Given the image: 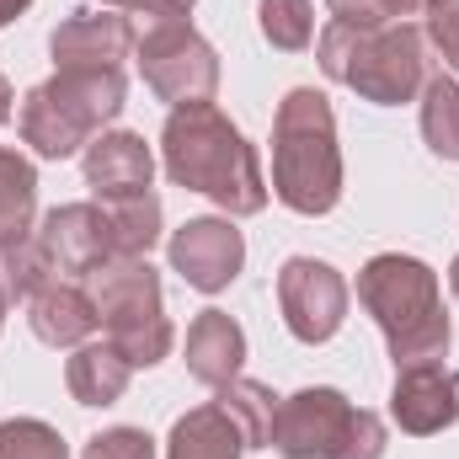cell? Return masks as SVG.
Segmentation results:
<instances>
[{
	"mask_svg": "<svg viewBox=\"0 0 459 459\" xmlns=\"http://www.w3.org/2000/svg\"><path fill=\"white\" fill-rule=\"evenodd\" d=\"M11 102H16V97H11V81H5V75H0V123H11V113H16V108H11Z\"/></svg>",
	"mask_w": 459,
	"mask_h": 459,
	"instance_id": "32",
	"label": "cell"
},
{
	"mask_svg": "<svg viewBox=\"0 0 459 459\" xmlns=\"http://www.w3.org/2000/svg\"><path fill=\"white\" fill-rule=\"evenodd\" d=\"M38 246L48 256V267L59 278L86 283L102 262H113V225L102 214V204H59L54 214H43L38 225Z\"/></svg>",
	"mask_w": 459,
	"mask_h": 459,
	"instance_id": "10",
	"label": "cell"
},
{
	"mask_svg": "<svg viewBox=\"0 0 459 459\" xmlns=\"http://www.w3.org/2000/svg\"><path fill=\"white\" fill-rule=\"evenodd\" d=\"M160 166L177 187L204 193L225 209L230 220H251L267 209V177L256 160V144L230 123L214 102L171 108L160 128Z\"/></svg>",
	"mask_w": 459,
	"mask_h": 459,
	"instance_id": "1",
	"label": "cell"
},
{
	"mask_svg": "<svg viewBox=\"0 0 459 459\" xmlns=\"http://www.w3.org/2000/svg\"><path fill=\"white\" fill-rule=\"evenodd\" d=\"M5 305H11V299H5V294H0V326H5Z\"/></svg>",
	"mask_w": 459,
	"mask_h": 459,
	"instance_id": "34",
	"label": "cell"
},
{
	"mask_svg": "<svg viewBox=\"0 0 459 459\" xmlns=\"http://www.w3.org/2000/svg\"><path fill=\"white\" fill-rule=\"evenodd\" d=\"M27 5H32V0H0V27H11V22L27 11Z\"/></svg>",
	"mask_w": 459,
	"mask_h": 459,
	"instance_id": "31",
	"label": "cell"
},
{
	"mask_svg": "<svg viewBox=\"0 0 459 459\" xmlns=\"http://www.w3.org/2000/svg\"><path fill=\"white\" fill-rule=\"evenodd\" d=\"M358 305L385 332V347H390L395 368L449 352L455 332H449V316H444L438 273L422 256H401V251L368 256L363 273H358Z\"/></svg>",
	"mask_w": 459,
	"mask_h": 459,
	"instance_id": "3",
	"label": "cell"
},
{
	"mask_svg": "<svg viewBox=\"0 0 459 459\" xmlns=\"http://www.w3.org/2000/svg\"><path fill=\"white\" fill-rule=\"evenodd\" d=\"M262 38L283 54H305L316 43V5L310 0H256Z\"/></svg>",
	"mask_w": 459,
	"mask_h": 459,
	"instance_id": "24",
	"label": "cell"
},
{
	"mask_svg": "<svg viewBox=\"0 0 459 459\" xmlns=\"http://www.w3.org/2000/svg\"><path fill=\"white\" fill-rule=\"evenodd\" d=\"M0 459H70V444L38 417H11L0 422Z\"/></svg>",
	"mask_w": 459,
	"mask_h": 459,
	"instance_id": "25",
	"label": "cell"
},
{
	"mask_svg": "<svg viewBox=\"0 0 459 459\" xmlns=\"http://www.w3.org/2000/svg\"><path fill=\"white\" fill-rule=\"evenodd\" d=\"M422 38L444 54V65H455L459 70V0H428V11H422Z\"/></svg>",
	"mask_w": 459,
	"mask_h": 459,
	"instance_id": "27",
	"label": "cell"
},
{
	"mask_svg": "<svg viewBox=\"0 0 459 459\" xmlns=\"http://www.w3.org/2000/svg\"><path fill=\"white\" fill-rule=\"evenodd\" d=\"M134 59H139L144 86L166 108L214 102L220 91V54L193 22H150L144 38L134 43Z\"/></svg>",
	"mask_w": 459,
	"mask_h": 459,
	"instance_id": "8",
	"label": "cell"
},
{
	"mask_svg": "<svg viewBox=\"0 0 459 459\" xmlns=\"http://www.w3.org/2000/svg\"><path fill=\"white\" fill-rule=\"evenodd\" d=\"M220 406L230 411V422L240 428L246 449H273V428H278V395L262 379H230L220 390Z\"/></svg>",
	"mask_w": 459,
	"mask_h": 459,
	"instance_id": "21",
	"label": "cell"
},
{
	"mask_svg": "<svg viewBox=\"0 0 459 459\" xmlns=\"http://www.w3.org/2000/svg\"><path fill=\"white\" fill-rule=\"evenodd\" d=\"M273 198L305 220H321L342 204L337 117L316 86H294L273 113Z\"/></svg>",
	"mask_w": 459,
	"mask_h": 459,
	"instance_id": "2",
	"label": "cell"
},
{
	"mask_svg": "<svg viewBox=\"0 0 459 459\" xmlns=\"http://www.w3.org/2000/svg\"><path fill=\"white\" fill-rule=\"evenodd\" d=\"M166 251H171V273H182L187 289H198V294H225L246 267V235L214 214L187 220Z\"/></svg>",
	"mask_w": 459,
	"mask_h": 459,
	"instance_id": "11",
	"label": "cell"
},
{
	"mask_svg": "<svg viewBox=\"0 0 459 459\" xmlns=\"http://www.w3.org/2000/svg\"><path fill=\"white\" fill-rule=\"evenodd\" d=\"M128 379H134V368H128V358L113 342H81L75 358L65 363V385H70V395L81 406H113V401H123Z\"/></svg>",
	"mask_w": 459,
	"mask_h": 459,
	"instance_id": "18",
	"label": "cell"
},
{
	"mask_svg": "<svg viewBox=\"0 0 459 459\" xmlns=\"http://www.w3.org/2000/svg\"><path fill=\"white\" fill-rule=\"evenodd\" d=\"M91 299H97V321L108 332V342L128 358V368H155L171 358V321L160 305V273L150 267V256H113L86 278Z\"/></svg>",
	"mask_w": 459,
	"mask_h": 459,
	"instance_id": "6",
	"label": "cell"
},
{
	"mask_svg": "<svg viewBox=\"0 0 459 459\" xmlns=\"http://www.w3.org/2000/svg\"><path fill=\"white\" fill-rule=\"evenodd\" d=\"M240 363H246V332L225 310H204L187 326V374L209 390H225L230 379H240Z\"/></svg>",
	"mask_w": 459,
	"mask_h": 459,
	"instance_id": "16",
	"label": "cell"
},
{
	"mask_svg": "<svg viewBox=\"0 0 459 459\" xmlns=\"http://www.w3.org/2000/svg\"><path fill=\"white\" fill-rule=\"evenodd\" d=\"M390 417H395V428L411 433V438H433V433L455 428L459 374L444 368V358L401 363V368H395V385H390Z\"/></svg>",
	"mask_w": 459,
	"mask_h": 459,
	"instance_id": "12",
	"label": "cell"
},
{
	"mask_svg": "<svg viewBox=\"0 0 459 459\" xmlns=\"http://www.w3.org/2000/svg\"><path fill=\"white\" fill-rule=\"evenodd\" d=\"M240 455H246V438H240V428L230 422V411L220 401L193 406L187 417H177V428L166 438V459H240Z\"/></svg>",
	"mask_w": 459,
	"mask_h": 459,
	"instance_id": "17",
	"label": "cell"
},
{
	"mask_svg": "<svg viewBox=\"0 0 459 459\" xmlns=\"http://www.w3.org/2000/svg\"><path fill=\"white\" fill-rule=\"evenodd\" d=\"M123 70H54V81L22 97V144L43 160H70L123 113Z\"/></svg>",
	"mask_w": 459,
	"mask_h": 459,
	"instance_id": "5",
	"label": "cell"
},
{
	"mask_svg": "<svg viewBox=\"0 0 459 459\" xmlns=\"http://www.w3.org/2000/svg\"><path fill=\"white\" fill-rule=\"evenodd\" d=\"M278 310L294 342H332L347 321V278L321 256H289L278 267Z\"/></svg>",
	"mask_w": 459,
	"mask_h": 459,
	"instance_id": "9",
	"label": "cell"
},
{
	"mask_svg": "<svg viewBox=\"0 0 459 459\" xmlns=\"http://www.w3.org/2000/svg\"><path fill=\"white\" fill-rule=\"evenodd\" d=\"M449 289H455V299H459V256L449 262Z\"/></svg>",
	"mask_w": 459,
	"mask_h": 459,
	"instance_id": "33",
	"label": "cell"
},
{
	"mask_svg": "<svg viewBox=\"0 0 459 459\" xmlns=\"http://www.w3.org/2000/svg\"><path fill=\"white\" fill-rule=\"evenodd\" d=\"M316 59L332 81L352 86L374 108L417 102L428 86V38L411 22H385V27L326 22L316 38Z\"/></svg>",
	"mask_w": 459,
	"mask_h": 459,
	"instance_id": "4",
	"label": "cell"
},
{
	"mask_svg": "<svg viewBox=\"0 0 459 459\" xmlns=\"http://www.w3.org/2000/svg\"><path fill=\"white\" fill-rule=\"evenodd\" d=\"M38 220V171L27 155L0 144V246L27 240Z\"/></svg>",
	"mask_w": 459,
	"mask_h": 459,
	"instance_id": "19",
	"label": "cell"
},
{
	"mask_svg": "<svg viewBox=\"0 0 459 459\" xmlns=\"http://www.w3.org/2000/svg\"><path fill=\"white\" fill-rule=\"evenodd\" d=\"M48 278H59V273L48 267V256H43V246H38V230H32L27 240L0 246V294H5L11 305H27Z\"/></svg>",
	"mask_w": 459,
	"mask_h": 459,
	"instance_id": "23",
	"label": "cell"
},
{
	"mask_svg": "<svg viewBox=\"0 0 459 459\" xmlns=\"http://www.w3.org/2000/svg\"><path fill=\"white\" fill-rule=\"evenodd\" d=\"M422 139L438 160H459V75H428V86H422Z\"/></svg>",
	"mask_w": 459,
	"mask_h": 459,
	"instance_id": "22",
	"label": "cell"
},
{
	"mask_svg": "<svg viewBox=\"0 0 459 459\" xmlns=\"http://www.w3.org/2000/svg\"><path fill=\"white\" fill-rule=\"evenodd\" d=\"M108 11H139V16H155V22H182L198 0H102Z\"/></svg>",
	"mask_w": 459,
	"mask_h": 459,
	"instance_id": "29",
	"label": "cell"
},
{
	"mask_svg": "<svg viewBox=\"0 0 459 459\" xmlns=\"http://www.w3.org/2000/svg\"><path fill=\"white\" fill-rule=\"evenodd\" d=\"M108 225H113V251L117 256H150L155 240H160V198L144 187V193H123L102 204Z\"/></svg>",
	"mask_w": 459,
	"mask_h": 459,
	"instance_id": "20",
	"label": "cell"
},
{
	"mask_svg": "<svg viewBox=\"0 0 459 459\" xmlns=\"http://www.w3.org/2000/svg\"><path fill=\"white\" fill-rule=\"evenodd\" d=\"M134 27L123 11H70L54 32H48V54L54 70H123V59L134 54Z\"/></svg>",
	"mask_w": 459,
	"mask_h": 459,
	"instance_id": "13",
	"label": "cell"
},
{
	"mask_svg": "<svg viewBox=\"0 0 459 459\" xmlns=\"http://www.w3.org/2000/svg\"><path fill=\"white\" fill-rule=\"evenodd\" d=\"M332 22H347V27H385L390 22V0H326Z\"/></svg>",
	"mask_w": 459,
	"mask_h": 459,
	"instance_id": "28",
	"label": "cell"
},
{
	"mask_svg": "<svg viewBox=\"0 0 459 459\" xmlns=\"http://www.w3.org/2000/svg\"><path fill=\"white\" fill-rule=\"evenodd\" d=\"M81 171H86V187L97 193V204H108V198L144 193V187H150V177H155V155H150L144 134L102 128V134L81 150Z\"/></svg>",
	"mask_w": 459,
	"mask_h": 459,
	"instance_id": "14",
	"label": "cell"
},
{
	"mask_svg": "<svg viewBox=\"0 0 459 459\" xmlns=\"http://www.w3.org/2000/svg\"><path fill=\"white\" fill-rule=\"evenodd\" d=\"M81 459H155V438L144 428H102L97 438H86Z\"/></svg>",
	"mask_w": 459,
	"mask_h": 459,
	"instance_id": "26",
	"label": "cell"
},
{
	"mask_svg": "<svg viewBox=\"0 0 459 459\" xmlns=\"http://www.w3.org/2000/svg\"><path fill=\"white\" fill-rule=\"evenodd\" d=\"M385 422L332 385H310L278 401L273 449L283 459H385Z\"/></svg>",
	"mask_w": 459,
	"mask_h": 459,
	"instance_id": "7",
	"label": "cell"
},
{
	"mask_svg": "<svg viewBox=\"0 0 459 459\" xmlns=\"http://www.w3.org/2000/svg\"><path fill=\"white\" fill-rule=\"evenodd\" d=\"M27 326H32L38 342H48V347H81L102 321H97L91 289H81L75 278H48L27 299Z\"/></svg>",
	"mask_w": 459,
	"mask_h": 459,
	"instance_id": "15",
	"label": "cell"
},
{
	"mask_svg": "<svg viewBox=\"0 0 459 459\" xmlns=\"http://www.w3.org/2000/svg\"><path fill=\"white\" fill-rule=\"evenodd\" d=\"M422 11H428V0H390V22H411Z\"/></svg>",
	"mask_w": 459,
	"mask_h": 459,
	"instance_id": "30",
	"label": "cell"
}]
</instances>
